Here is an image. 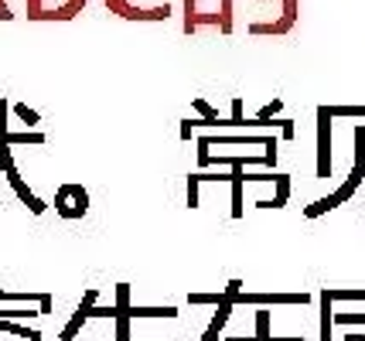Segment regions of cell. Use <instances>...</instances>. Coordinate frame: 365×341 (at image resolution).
Wrapping results in <instances>:
<instances>
[{
  "instance_id": "cell-1",
  "label": "cell",
  "mask_w": 365,
  "mask_h": 341,
  "mask_svg": "<svg viewBox=\"0 0 365 341\" xmlns=\"http://www.w3.org/2000/svg\"><path fill=\"white\" fill-rule=\"evenodd\" d=\"M232 31V0H185V31Z\"/></svg>"
},
{
  "instance_id": "cell-2",
  "label": "cell",
  "mask_w": 365,
  "mask_h": 341,
  "mask_svg": "<svg viewBox=\"0 0 365 341\" xmlns=\"http://www.w3.org/2000/svg\"><path fill=\"white\" fill-rule=\"evenodd\" d=\"M106 7L127 21H168L175 14V0H106Z\"/></svg>"
},
{
  "instance_id": "cell-3",
  "label": "cell",
  "mask_w": 365,
  "mask_h": 341,
  "mask_svg": "<svg viewBox=\"0 0 365 341\" xmlns=\"http://www.w3.org/2000/svg\"><path fill=\"white\" fill-rule=\"evenodd\" d=\"M86 7V0H28L31 21H72Z\"/></svg>"
},
{
  "instance_id": "cell-4",
  "label": "cell",
  "mask_w": 365,
  "mask_h": 341,
  "mask_svg": "<svg viewBox=\"0 0 365 341\" xmlns=\"http://www.w3.org/2000/svg\"><path fill=\"white\" fill-rule=\"evenodd\" d=\"M4 174H7V181H11L14 195L21 198V201H24V205H28V209L34 211V215H41V211H45V201L34 195V192L28 188V184H24V181H21V171L14 167V154H7V157H4Z\"/></svg>"
},
{
  "instance_id": "cell-5",
  "label": "cell",
  "mask_w": 365,
  "mask_h": 341,
  "mask_svg": "<svg viewBox=\"0 0 365 341\" xmlns=\"http://www.w3.org/2000/svg\"><path fill=\"white\" fill-rule=\"evenodd\" d=\"M96 297H99V290H86V297H82L79 310H76V318L68 321V325L62 327V335H58V341H76V335L82 331V325L93 318V308H96Z\"/></svg>"
},
{
  "instance_id": "cell-6",
  "label": "cell",
  "mask_w": 365,
  "mask_h": 341,
  "mask_svg": "<svg viewBox=\"0 0 365 341\" xmlns=\"http://www.w3.org/2000/svg\"><path fill=\"white\" fill-rule=\"evenodd\" d=\"M14 300H24V304H41V310H51V297L48 293H28V290H0V304H14Z\"/></svg>"
},
{
  "instance_id": "cell-7",
  "label": "cell",
  "mask_w": 365,
  "mask_h": 341,
  "mask_svg": "<svg viewBox=\"0 0 365 341\" xmlns=\"http://www.w3.org/2000/svg\"><path fill=\"white\" fill-rule=\"evenodd\" d=\"M65 188H68V198H72V211H76V219H82V215L89 211V195H86V188H82V184H72V181H68Z\"/></svg>"
},
{
  "instance_id": "cell-8",
  "label": "cell",
  "mask_w": 365,
  "mask_h": 341,
  "mask_svg": "<svg viewBox=\"0 0 365 341\" xmlns=\"http://www.w3.org/2000/svg\"><path fill=\"white\" fill-rule=\"evenodd\" d=\"M14 116L24 123V127H41V113H34L31 106H24L21 99H14Z\"/></svg>"
},
{
  "instance_id": "cell-9",
  "label": "cell",
  "mask_w": 365,
  "mask_h": 341,
  "mask_svg": "<svg viewBox=\"0 0 365 341\" xmlns=\"http://www.w3.org/2000/svg\"><path fill=\"white\" fill-rule=\"evenodd\" d=\"M4 140H7L11 147H14V144H45V133H41V130H31V133H7Z\"/></svg>"
},
{
  "instance_id": "cell-10",
  "label": "cell",
  "mask_w": 365,
  "mask_h": 341,
  "mask_svg": "<svg viewBox=\"0 0 365 341\" xmlns=\"http://www.w3.org/2000/svg\"><path fill=\"white\" fill-rule=\"evenodd\" d=\"M55 209H58V215H62V219H76V211L68 209V188H58V192H55Z\"/></svg>"
},
{
  "instance_id": "cell-11",
  "label": "cell",
  "mask_w": 365,
  "mask_h": 341,
  "mask_svg": "<svg viewBox=\"0 0 365 341\" xmlns=\"http://www.w3.org/2000/svg\"><path fill=\"white\" fill-rule=\"evenodd\" d=\"M7 110H11V103L7 99H0V137H7L11 127H7Z\"/></svg>"
},
{
  "instance_id": "cell-12",
  "label": "cell",
  "mask_w": 365,
  "mask_h": 341,
  "mask_svg": "<svg viewBox=\"0 0 365 341\" xmlns=\"http://www.w3.org/2000/svg\"><path fill=\"white\" fill-rule=\"evenodd\" d=\"M195 106H198V113L205 116V120H215V110H212V106H205V99H195Z\"/></svg>"
},
{
  "instance_id": "cell-13",
  "label": "cell",
  "mask_w": 365,
  "mask_h": 341,
  "mask_svg": "<svg viewBox=\"0 0 365 341\" xmlns=\"http://www.w3.org/2000/svg\"><path fill=\"white\" fill-rule=\"evenodd\" d=\"M11 17H14V11H11V7L0 0V21H11Z\"/></svg>"
}]
</instances>
